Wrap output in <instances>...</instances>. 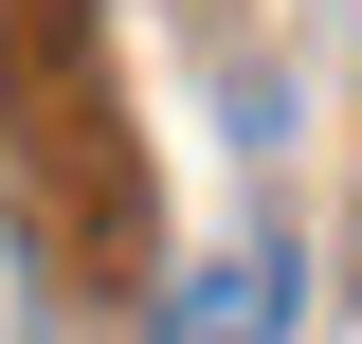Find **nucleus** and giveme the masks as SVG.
Listing matches in <instances>:
<instances>
[{
  "label": "nucleus",
  "instance_id": "f257e3e1",
  "mask_svg": "<svg viewBox=\"0 0 362 344\" xmlns=\"http://www.w3.org/2000/svg\"><path fill=\"white\" fill-rule=\"evenodd\" d=\"M145 344H290V254H272V236H235V254L163 272V308H145Z\"/></svg>",
  "mask_w": 362,
  "mask_h": 344
}]
</instances>
